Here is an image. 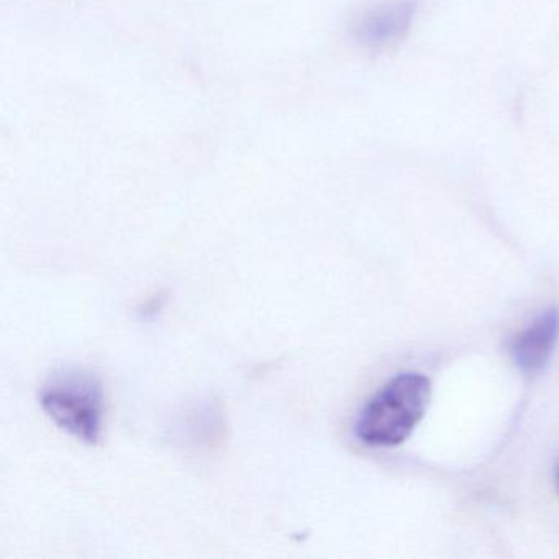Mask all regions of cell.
<instances>
[{
  "instance_id": "1",
  "label": "cell",
  "mask_w": 559,
  "mask_h": 559,
  "mask_svg": "<svg viewBox=\"0 0 559 559\" xmlns=\"http://www.w3.org/2000/svg\"><path fill=\"white\" fill-rule=\"evenodd\" d=\"M430 379L420 372H402L376 392L355 424V435L368 447L391 448L404 443L427 414Z\"/></svg>"
},
{
  "instance_id": "5",
  "label": "cell",
  "mask_w": 559,
  "mask_h": 559,
  "mask_svg": "<svg viewBox=\"0 0 559 559\" xmlns=\"http://www.w3.org/2000/svg\"><path fill=\"white\" fill-rule=\"evenodd\" d=\"M558 487H559V467H558Z\"/></svg>"
},
{
  "instance_id": "3",
  "label": "cell",
  "mask_w": 559,
  "mask_h": 559,
  "mask_svg": "<svg viewBox=\"0 0 559 559\" xmlns=\"http://www.w3.org/2000/svg\"><path fill=\"white\" fill-rule=\"evenodd\" d=\"M418 0H384L368 9L353 27L358 44L378 50L401 40L417 14Z\"/></svg>"
},
{
  "instance_id": "4",
  "label": "cell",
  "mask_w": 559,
  "mask_h": 559,
  "mask_svg": "<svg viewBox=\"0 0 559 559\" xmlns=\"http://www.w3.org/2000/svg\"><path fill=\"white\" fill-rule=\"evenodd\" d=\"M559 340V309L551 307L536 317L510 345L513 362L520 371L536 374L543 371L555 353Z\"/></svg>"
},
{
  "instance_id": "2",
  "label": "cell",
  "mask_w": 559,
  "mask_h": 559,
  "mask_svg": "<svg viewBox=\"0 0 559 559\" xmlns=\"http://www.w3.org/2000/svg\"><path fill=\"white\" fill-rule=\"evenodd\" d=\"M40 405L60 430L78 441L97 444L104 428V388L99 378L81 368L55 372L40 391Z\"/></svg>"
}]
</instances>
